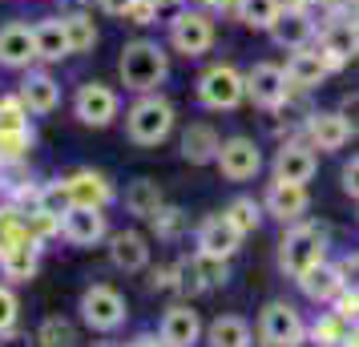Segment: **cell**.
<instances>
[{
	"instance_id": "9",
	"label": "cell",
	"mask_w": 359,
	"mask_h": 347,
	"mask_svg": "<svg viewBox=\"0 0 359 347\" xmlns=\"http://www.w3.org/2000/svg\"><path fill=\"white\" fill-rule=\"evenodd\" d=\"M307 335V323L294 303L287 299H271L259 315V343L262 347H294Z\"/></svg>"
},
{
	"instance_id": "14",
	"label": "cell",
	"mask_w": 359,
	"mask_h": 347,
	"mask_svg": "<svg viewBox=\"0 0 359 347\" xmlns=\"http://www.w3.org/2000/svg\"><path fill=\"white\" fill-rule=\"evenodd\" d=\"M271 45L283 53H294V49H307V45H315V36H319V13H307V8H294V4H287L283 13H278V20L271 25Z\"/></svg>"
},
{
	"instance_id": "48",
	"label": "cell",
	"mask_w": 359,
	"mask_h": 347,
	"mask_svg": "<svg viewBox=\"0 0 359 347\" xmlns=\"http://www.w3.org/2000/svg\"><path fill=\"white\" fill-rule=\"evenodd\" d=\"M294 347H331V343H327V339H319V335H315V331L307 327V335H303V339H299Z\"/></svg>"
},
{
	"instance_id": "21",
	"label": "cell",
	"mask_w": 359,
	"mask_h": 347,
	"mask_svg": "<svg viewBox=\"0 0 359 347\" xmlns=\"http://www.w3.org/2000/svg\"><path fill=\"white\" fill-rule=\"evenodd\" d=\"M165 347H198V339L206 335L202 331V319L190 303H174L170 311L162 315V327H158Z\"/></svg>"
},
{
	"instance_id": "33",
	"label": "cell",
	"mask_w": 359,
	"mask_h": 347,
	"mask_svg": "<svg viewBox=\"0 0 359 347\" xmlns=\"http://www.w3.org/2000/svg\"><path fill=\"white\" fill-rule=\"evenodd\" d=\"M33 142H36L33 125H20V130H0V162H29Z\"/></svg>"
},
{
	"instance_id": "11",
	"label": "cell",
	"mask_w": 359,
	"mask_h": 347,
	"mask_svg": "<svg viewBox=\"0 0 359 347\" xmlns=\"http://www.w3.org/2000/svg\"><path fill=\"white\" fill-rule=\"evenodd\" d=\"M315 45L327 53V61L335 65V73L347 69L351 61H359V20L355 17H323Z\"/></svg>"
},
{
	"instance_id": "46",
	"label": "cell",
	"mask_w": 359,
	"mask_h": 347,
	"mask_svg": "<svg viewBox=\"0 0 359 347\" xmlns=\"http://www.w3.org/2000/svg\"><path fill=\"white\" fill-rule=\"evenodd\" d=\"M194 4H202V8H206V13H214V17H230V13H234V4H238V0H194Z\"/></svg>"
},
{
	"instance_id": "28",
	"label": "cell",
	"mask_w": 359,
	"mask_h": 347,
	"mask_svg": "<svg viewBox=\"0 0 359 347\" xmlns=\"http://www.w3.org/2000/svg\"><path fill=\"white\" fill-rule=\"evenodd\" d=\"M121 206H126V215L146 218L149 222V218L165 206V194H162V186L154 182V178H133V182L126 186V194H121Z\"/></svg>"
},
{
	"instance_id": "18",
	"label": "cell",
	"mask_w": 359,
	"mask_h": 347,
	"mask_svg": "<svg viewBox=\"0 0 359 347\" xmlns=\"http://www.w3.org/2000/svg\"><path fill=\"white\" fill-rule=\"evenodd\" d=\"M238 247H243V234L230 226V218L222 215V210H218V215H206L202 222H198L194 250L214 254V259H234V254H238Z\"/></svg>"
},
{
	"instance_id": "12",
	"label": "cell",
	"mask_w": 359,
	"mask_h": 347,
	"mask_svg": "<svg viewBox=\"0 0 359 347\" xmlns=\"http://www.w3.org/2000/svg\"><path fill=\"white\" fill-rule=\"evenodd\" d=\"M36 271H41V243H33L25 226L0 234V275L8 283H29L36 279Z\"/></svg>"
},
{
	"instance_id": "19",
	"label": "cell",
	"mask_w": 359,
	"mask_h": 347,
	"mask_svg": "<svg viewBox=\"0 0 359 347\" xmlns=\"http://www.w3.org/2000/svg\"><path fill=\"white\" fill-rule=\"evenodd\" d=\"M61 238L69 247H97L101 238H109V218L97 206H73L61 218Z\"/></svg>"
},
{
	"instance_id": "5",
	"label": "cell",
	"mask_w": 359,
	"mask_h": 347,
	"mask_svg": "<svg viewBox=\"0 0 359 347\" xmlns=\"http://www.w3.org/2000/svg\"><path fill=\"white\" fill-rule=\"evenodd\" d=\"M194 97L210 114H234L238 105H246V69H238L234 61H210L198 73Z\"/></svg>"
},
{
	"instance_id": "47",
	"label": "cell",
	"mask_w": 359,
	"mask_h": 347,
	"mask_svg": "<svg viewBox=\"0 0 359 347\" xmlns=\"http://www.w3.org/2000/svg\"><path fill=\"white\" fill-rule=\"evenodd\" d=\"M126 347H165V343H162V335H137V339L126 343Z\"/></svg>"
},
{
	"instance_id": "41",
	"label": "cell",
	"mask_w": 359,
	"mask_h": 347,
	"mask_svg": "<svg viewBox=\"0 0 359 347\" xmlns=\"http://www.w3.org/2000/svg\"><path fill=\"white\" fill-rule=\"evenodd\" d=\"M331 307H335V315H343V319L355 327V323H359V287H343V295L335 299Z\"/></svg>"
},
{
	"instance_id": "20",
	"label": "cell",
	"mask_w": 359,
	"mask_h": 347,
	"mask_svg": "<svg viewBox=\"0 0 359 347\" xmlns=\"http://www.w3.org/2000/svg\"><path fill=\"white\" fill-rule=\"evenodd\" d=\"M36 61V33L33 25H25V20H8V25H0V69H29Z\"/></svg>"
},
{
	"instance_id": "39",
	"label": "cell",
	"mask_w": 359,
	"mask_h": 347,
	"mask_svg": "<svg viewBox=\"0 0 359 347\" xmlns=\"http://www.w3.org/2000/svg\"><path fill=\"white\" fill-rule=\"evenodd\" d=\"M17 315H20V303H17V291L8 283H0V335L17 327Z\"/></svg>"
},
{
	"instance_id": "17",
	"label": "cell",
	"mask_w": 359,
	"mask_h": 347,
	"mask_svg": "<svg viewBox=\"0 0 359 347\" xmlns=\"http://www.w3.org/2000/svg\"><path fill=\"white\" fill-rule=\"evenodd\" d=\"M303 137L319 154H339L355 133H351V125H347V117L339 109H311L307 121H303Z\"/></svg>"
},
{
	"instance_id": "6",
	"label": "cell",
	"mask_w": 359,
	"mask_h": 347,
	"mask_svg": "<svg viewBox=\"0 0 359 347\" xmlns=\"http://www.w3.org/2000/svg\"><path fill=\"white\" fill-rule=\"evenodd\" d=\"M73 117L89 130H105L121 117V93L105 81H81L73 93Z\"/></svg>"
},
{
	"instance_id": "30",
	"label": "cell",
	"mask_w": 359,
	"mask_h": 347,
	"mask_svg": "<svg viewBox=\"0 0 359 347\" xmlns=\"http://www.w3.org/2000/svg\"><path fill=\"white\" fill-rule=\"evenodd\" d=\"M206 343L210 347H255V331L243 315H218L206 327Z\"/></svg>"
},
{
	"instance_id": "29",
	"label": "cell",
	"mask_w": 359,
	"mask_h": 347,
	"mask_svg": "<svg viewBox=\"0 0 359 347\" xmlns=\"http://www.w3.org/2000/svg\"><path fill=\"white\" fill-rule=\"evenodd\" d=\"M283 8H287V0H238L230 17L243 29H250V33H271V25L278 20Z\"/></svg>"
},
{
	"instance_id": "50",
	"label": "cell",
	"mask_w": 359,
	"mask_h": 347,
	"mask_svg": "<svg viewBox=\"0 0 359 347\" xmlns=\"http://www.w3.org/2000/svg\"><path fill=\"white\" fill-rule=\"evenodd\" d=\"M154 4H158L162 13H178V8H182V4H186V0H154Z\"/></svg>"
},
{
	"instance_id": "35",
	"label": "cell",
	"mask_w": 359,
	"mask_h": 347,
	"mask_svg": "<svg viewBox=\"0 0 359 347\" xmlns=\"http://www.w3.org/2000/svg\"><path fill=\"white\" fill-rule=\"evenodd\" d=\"M194 271H198V283H202V291H210V287H226L230 283V259H214V254H202L194 250Z\"/></svg>"
},
{
	"instance_id": "3",
	"label": "cell",
	"mask_w": 359,
	"mask_h": 347,
	"mask_svg": "<svg viewBox=\"0 0 359 347\" xmlns=\"http://www.w3.org/2000/svg\"><path fill=\"white\" fill-rule=\"evenodd\" d=\"M178 130V109L165 93H137L133 105L126 109V137L133 146H162L170 133Z\"/></svg>"
},
{
	"instance_id": "1",
	"label": "cell",
	"mask_w": 359,
	"mask_h": 347,
	"mask_svg": "<svg viewBox=\"0 0 359 347\" xmlns=\"http://www.w3.org/2000/svg\"><path fill=\"white\" fill-rule=\"evenodd\" d=\"M170 45L154 41V36H133L121 45V57H117V81L130 89L133 97L137 93H162V85L170 81Z\"/></svg>"
},
{
	"instance_id": "4",
	"label": "cell",
	"mask_w": 359,
	"mask_h": 347,
	"mask_svg": "<svg viewBox=\"0 0 359 347\" xmlns=\"http://www.w3.org/2000/svg\"><path fill=\"white\" fill-rule=\"evenodd\" d=\"M327 247H331V231H327L323 222H291L283 238H278V266H283V275H291L299 279L303 271H311L315 263H323L327 259Z\"/></svg>"
},
{
	"instance_id": "36",
	"label": "cell",
	"mask_w": 359,
	"mask_h": 347,
	"mask_svg": "<svg viewBox=\"0 0 359 347\" xmlns=\"http://www.w3.org/2000/svg\"><path fill=\"white\" fill-rule=\"evenodd\" d=\"M149 226H154V234H158L162 243H174V238H182V234H186V210L165 202L162 210L149 218Z\"/></svg>"
},
{
	"instance_id": "42",
	"label": "cell",
	"mask_w": 359,
	"mask_h": 347,
	"mask_svg": "<svg viewBox=\"0 0 359 347\" xmlns=\"http://www.w3.org/2000/svg\"><path fill=\"white\" fill-rule=\"evenodd\" d=\"M335 109H339V114L347 117V125H351V133L359 137V85H355V89H347V93H343Z\"/></svg>"
},
{
	"instance_id": "31",
	"label": "cell",
	"mask_w": 359,
	"mask_h": 347,
	"mask_svg": "<svg viewBox=\"0 0 359 347\" xmlns=\"http://www.w3.org/2000/svg\"><path fill=\"white\" fill-rule=\"evenodd\" d=\"M61 17H65V33H69V49H73V57H85V53L97 49L101 29H97V20H93V13L73 8V13H61Z\"/></svg>"
},
{
	"instance_id": "24",
	"label": "cell",
	"mask_w": 359,
	"mask_h": 347,
	"mask_svg": "<svg viewBox=\"0 0 359 347\" xmlns=\"http://www.w3.org/2000/svg\"><path fill=\"white\" fill-rule=\"evenodd\" d=\"M109 263L126 275H137L149 266V238L142 231H114L109 234Z\"/></svg>"
},
{
	"instance_id": "26",
	"label": "cell",
	"mask_w": 359,
	"mask_h": 347,
	"mask_svg": "<svg viewBox=\"0 0 359 347\" xmlns=\"http://www.w3.org/2000/svg\"><path fill=\"white\" fill-rule=\"evenodd\" d=\"M20 101H25V109L36 117L53 114L57 105H61V81L53 77V73H25V81L17 85Z\"/></svg>"
},
{
	"instance_id": "49",
	"label": "cell",
	"mask_w": 359,
	"mask_h": 347,
	"mask_svg": "<svg viewBox=\"0 0 359 347\" xmlns=\"http://www.w3.org/2000/svg\"><path fill=\"white\" fill-rule=\"evenodd\" d=\"M294 8H307V13H323V0H287Z\"/></svg>"
},
{
	"instance_id": "40",
	"label": "cell",
	"mask_w": 359,
	"mask_h": 347,
	"mask_svg": "<svg viewBox=\"0 0 359 347\" xmlns=\"http://www.w3.org/2000/svg\"><path fill=\"white\" fill-rule=\"evenodd\" d=\"M158 20H162V8L154 0H133V8L126 13V25H133V29H149Z\"/></svg>"
},
{
	"instance_id": "44",
	"label": "cell",
	"mask_w": 359,
	"mask_h": 347,
	"mask_svg": "<svg viewBox=\"0 0 359 347\" xmlns=\"http://www.w3.org/2000/svg\"><path fill=\"white\" fill-rule=\"evenodd\" d=\"M359 0H323V13L319 17H355Z\"/></svg>"
},
{
	"instance_id": "15",
	"label": "cell",
	"mask_w": 359,
	"mask_h": 347,
	"mask_svg": "<svg viewBox=\"0 0 359 347\" xmlns=\"http://www.w3.org/2000/svg\"><path fill=\"white\" fill-rule=\"evenodd\" d=\"M262 210H266V218H275V222H283V226L303 222V218H307V210H311L307 186L271 178V182H266V190H262Z\"/></svg>"
},
{
	"instance_id": "2",
	"label": "cell",
	"mask_w": 359,
	"mask_h": 347,
	"mask_svg": "<svg viewBox=\"0 0 359 347\" xmlns=\"http://www.w3.org/2000/svg\"><path fill=\"white\" fill-rule=\"evenodd\" d=\"M165 45H170V53H178L186 61L206 57L218 45V17L206 13L202 4H182L178 13H170V20H165Z\"/></svg>"
},
{
	"instance_id": "38",
	"label": "cell",
	"mask_w": 359,
	"mask_h": 347,
	"mask_svg": "<svg viewBox=\"0 0 359 347\" xmlns=\"http://www.w3.org/2000/svg\"><path fill=\"white\" fill-rule=\"evenodd\" d=\"M20 125H29V109H25L20 93L0 97V130H20Z\"/></svg>"
},
{
	"instance_id": "52",
	"label": "cell",
	"mask_w": 359,
	"mask_h": 347,
	"mask_svg": "<svg viewBox=\"0 0 359 347\" xmlns=\"http://www.w3.org/2000/svg\"><path fill=\"white\" fill-rule=\"evenodd\" d=\"M355 20H359V8H355Z\"/></svg>"
},
{
	"instance_id": "51",
	"label": "cell",
	"mask_w": 359,
	"mask_h": 347,
	"mask_svg": "<svg viewBox=\"0 0 359 347\" xmlns=\"http://www.w3.org/2000/svg\"><path fill=\"white\" fill-rule=\"evenodd\" d=\"M343 347H359V323L351 331H347V339H343Z\"/></svg>"
},
{
	"instance_id": "22",
	"label": "cell",
	"mask_w": 359,
	"mask_h": 347,
	"mask_svg": "<svg viewBox=\"0 0 359 347\" xmlns=\"http://www.w3.org/2000/svg\"><path fill=\"white\" fill-rule=\"evenodd\" d=\"M294 283H299V291H303L311 303H327V307H331V303L343 295V287H347L339 263H327V259L323 263H315L311 271H303Z\"/></svg>"
},
{
	"instance_id": "27",
	"label": "cell",
	"mask_w": 359,
	"mask_h": 347,
	"mask_svg": "<svg viewBox=\"0 0 359 347\" xmlns=\"http://www.w3.org/2000/svg\"><path fill=\"white\" fill-rule=\"evenodd\" d=\"M33 33H36V61L57 65V61L73 57V49H69V33H65V17H41L33 25Z\"/></svg>"
},
{
	"instance_id": "32",
	"label": "cell",
	"mask_w": 359,
	"mask_h": 347,
	"mask_svg": "<svg viewBox=\"0 0 359 347\" xmlns=\"http://www.w3.org/2000/svg\"><path fill=\"white\" fill-rule=\"evenodd\" d=\"M222 215L230 218V226H234V231L243 234H255L262 226V218H266V210H262V198H250V194H238V198H230L226 202V210H222Z\"/></svg>"
},
{
	"instance_id": "7",
	"label": "cell",
	"mask_w": 359,
	"mask_h": 347,
	"mask_svg": "<svg viewBox=\"0 0 359 347\" xmlns=\"http://www.w3.org/2000/svg\"><path fill=\"white\" fill-rule=\"evenodd\" d=\"M315 174H319V149L311 146L303 133L283 137V142H278V149H275V158H271V178L307 186Z\"/></svg>"
},
{
	"instance_id": "8",
	"label": "cell",
	"mask_w": 359,
	"mask_h": 347,
	"mask_svg": "<svg viewBox=\"0 0 359 347\" xmlns=\"http://www.w3.org/2000/svg\"><path fill=\"white\" fill-rule=\"evenodd\" d=\"M291 93L294 89L287 81V65H278V61H255V65L246 69V101L259 105L262 114H275Z\"/></svg>"
},
{
	"instance_id": "25",
	"label": "cell",
	"mask_w": 359,
	"mask_h": 347,
	"mask_svg": "<svg viewBox=\"0 0 359 347\" xmlns=\"http://www.w3.org/2000/svg\"><path fill=\"white\" fill-rule=\"evenodd\" d=\"M222 149V133L214 130L210 121H190L182 130V158L190 165H214Z\"/></svg>"
},
{
	"instance_id": "10",
	"label": "cell",
	"mask_w": 359,
	"mask_h": 347,
	"mask_svg": "<svg viewBox=\"0 0 359 347\" xmlns=\"http://www.w3.org/2000/svg\"><path fill=\"white\" fill-rule=\"evenodd\" d=\"M218 174L226 178V182H255L262 174V146L255 137H246V133H230L222 137V149H218Z\"/></svg>"
},
{
	"instance_id": "37",
	"label": "cell",
	"mask_w": 359,
	"mask_h": 347,
	"mask_svg": "<svg viewBox=\"0 0 359 347\" xmlns=\"http://www.w3.org/2000/svg\"><path fill=\"white\" fill-rule=\"evenodd\" d=\"M36 210H49V215L65 218L73 210V194H69L65 178H53V182H41V206Z\"/></svg>"
},
{
	"instance_id": "16",
	"label": "cell",
	"mask_w": 359,
	"mask_h": 347,
	"mask_svg": "<svg viewBox=\"0 0 359 347\" xmlns=\"http://www.w3.org/2000/svg\"><path fill=\"white\" fill-rule=\"evenodd\" d=\"M327 77H335V65L327 61V53L319 45H307V49H294L287 53V81L291 89L299 93H315V89H323Z\"/></svg>"
},
{
	"instance_id": "23",
	"label": "cell",
	"mask_w": 359,
	"mask_h": 347,
	"mask_svg": "<svg viewBox=\"0 0 359 347\" xmlns=\"http://www.w3.org/2000/svg\"><path fill=\"white\" fill-rule=\"evenodd\" d=\"M65 186L73 194V206H97V210H105L117 198L114 182L101 170H73V174H65Z\"/></svg>"
},
{
	"instance_id": "34",
	"label": "cell",
	"mask_w": 359,
	"mask_h": 347,
	"mask_svg": "<svg viewBox=\"0 0 359 347\" xmlns=\"http://www.w3.org/2000/svg\"><path fill=\"white\" fill-rule=\"evenodd\" d=\"M77 343H81L77 339V327L69 319H61V315H49L36 327V347H77Z\"/></svg>"
},
{
	"instance_id": "43",
	"label": "cell",
	"mask_w": 359,
	"mask_h": 347,
	"mask_svg": "<svg viewBox=\"0 0 359 347\" xmlns=\"http://www.w3.org/2000/svg\"><path fill=\"white\" fill-rule=\"evenodd\" d=\"M339 186H343V194H347V198H355V202H359V154L351 158V162H343Z\"/></svg>"
},
{
	"instance_id": "13",
	"label": "cell",
	"mask_w": 359,
	"mask_h": 347,
	"mask_svg": "<svg viewBox=\"0 0 359 347\" xmlns=\"http://www.w3.org/2000/svg\"><path fill=\"white\" fill-rule=\"evenodd\" d=\"M126 315H130V307H126L121 291H114L109 283H93L81 291V319L93 331H117L126 323Z\"/></svg>"
},
{
	"instance_id": "45",
	"label": "cell",
	"mask_w": 359,
	"mask_h": 347,
	"mask_svg": "<svg viewBox=\"0 0 359 347\" xmlns=\"http://www.w3.org/2000/svg\"><path fill=\"white\" fill-rule=\"evenodd\" d=\"M97 8L105 13V17H117V20H126V13L133 8V0H97Z\"/></svg>"
}]
</instances>
